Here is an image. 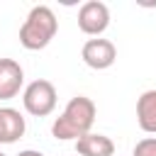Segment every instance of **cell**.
Masks as SVG:
<instances>
[{"instance_id": "obj_1", "label": "cell", "mask_w": 156, "mask_h": 156, "mask_svg": "<svg viewBox=\"0 0 156 156\" xmlns=\"http://www.w3.org/2000/svg\"><path fill=\"white\" fill-rule=\"evenodd\" d=\"M95 115H98V107H95V102L90 98H85V95L71 98L68 105L63 107V112L51 124L54 139H61V141H71L73 139V141H78L80 136L90 134Z\"/></svg>"}, {"instance_id": "obj_2", "label": "cell", "mask_w": 156, "mask_h": 156, "mask_svg": "<svg viewBox=\"0 0 156 156\" xmlns=\"http://www.w3.org/2000/svg\"><path fill=\"white\" fill-rule=\"evenodd\" d=\"M58 32V20L49 5H34L20 27V44L27 51H39L51 44Z\"/></svg>"}, {"instance_id": "obj_3", "label": "cell", "mask_w": 156, "mask_h": 156, "mask_svg": "<svg viewBox=\"0 0 156 156\" xmlns=\"http://www.w3.org/2000/svg\"><path fill=\"white\" fill-rule=\"evenodd\" d=\"M56 88L51 80L46 78H37L32 80L24 90H22V105L32 117H46L56 110Z\"/></svg>"}, {"instance_id": "obj_4", "label": "cell", "mask_w": 156, "mask_h": 156, "mask_svg": "<svg viewBox=\"0 0 156 156\" xmlns=\"http://www.w3.org/2000/svg\"><path fill=\"white\" fill-rule=\"evenodd\" d=\"M110 27V10L100 0H88L78 10V29L88 37H100Z\"/></svg>"}, {"instance_id": "obj_5", "label": "cell", "mask_w": 156, "mask_h": 156, "mask_svg": "<svg viewBox=\"0 0 156 156\" xmlns=\"http://www.w3.org/2000/svg\"><path fill=\"white\" fill-rule=\"evenodd\" d=\"M80 58H83L85 66H90V68H95V71H105V68H110V66L117 61V49H115V44H112L110 39L95 37V39H88V41L83 44Z\"/></svg>"}, {"instance_id": "obj_6", "label": "cell", "mask_w": 156, "mask_h": 156, "mask_svg": "<svg viewBox=\"0 0 156 156\" xmlns=\"http://www.w3.org/2000/svg\"><path fill=\"white\" fill-rule=\"evenodd\" d=\"M24 85V71L15 58H0V100H12Z\"/></svg>"}, {"instance_id": "obj_7", "label": "cell", "mask_w": 156, "mask_h": 156, "mask_svg": "<svg viewBox=\"0 0 156 156\" xmlns=\"http://www.w3.org/2000/svg\"><path fill=\"white\" fill-rule=\"evenodd\" d=\"M27 122L15 107H0V144H15L24 136Z\"/></svg>"}, {"instance_id": "obj_8", "label": "cell", "mask_w": 156, "mask_h": 156, "mask_svg": "<svg viewBox=\"0 0 156 156\" xmlns=\"http://www.w3.org/2000/svg\"><path fill=\"white\" fill-rule=\"evenodd\" d=\"M76 154L78 156H115V141L105 134H85L76 141Z\"/></svg>"}, {"instance_id": "obj_9", "label": "cell", "mask_w": 156, "mask_h": 156, "mask_svg": "<svg viewBox=\"0 0 156 156\" xmlns=\"http://www.w3.org/2000/svg\"><path fill=\"white\" fill-rule=\"evenodd\" d=\"M136 122L141 132L156 134V90H144L136 100Z\"/></svg>"}, {"instance_id": "obj_10", "label": "cell", "mask_w": 156, "mask_h": 156, "mask_svg": "<svg viewBox=\"0 0 156 156\" xmlns=\"http://www.w3.org/2000/svg\"><path fill=\"white\" fill-rule=\"evenodd\" d=\"M132 156H156V136H144L141 141H136Z\"/></svg>"}, {"instance_id": "obj_11", "label": "cell", "mask_w": 156, "mask_h": 156, "mask_svg": "<svg viewBox=\"0 0 156 156\" xmlns=\"http://www.w3.org/2000/svg\"><path fill=\"white\" fill-rule=\"evenodd\" d=\"M17 156H44L41 151H34V149H24V151H20Z\"/></svg>"}, {"instance_id": "obj_12", "label": "cell", "mask_w": 156, "mask_h": 156, "mask_svg": "<svg viewBox=\"0 0 156 156\" xmlns=\"http://www.w3.org/2000/svg\"><path fill=\"white\" fill-rule=\"evenodd\" d=\"M0 156H7V154H2V151H0Z\"/></svg>"}]
</instances>
